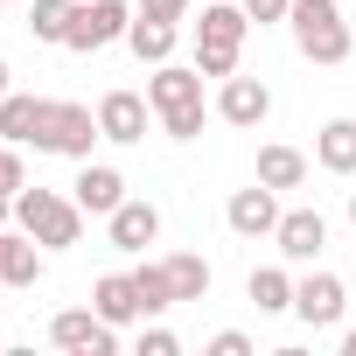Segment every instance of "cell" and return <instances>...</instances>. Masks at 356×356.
<instances>
[{
    "instance_id": "cell-34",
    "label": "cell",
    "mask_w": 356,
    "mask_h": 356,
    "mask_svg": "<svg viewBox=\"0 0 356 356\" xmlns=\"http://www.w3.org/2000/svg\"><path fill=\"white\" fill-rule=\"evenodd\" d=\"M349 224H356V189H349Z\"/></svg>"
},
{
    "instance_id": "cell-24",
    "label": "cell",
    "mask_w": 356,
    "mask_h": 356,
    "mask_svg": "<svg viewBox=\"0 0 356 356\" xmlns=\"http://www.w3.org/2000/svg\"><path fill=\"white\" fill-rule=\"evenodd\" d=\"M42 273H49V252H42V245H35L29 231H22V238H15V266H8V286L22 293V286H35Z\"/></svg>"
},
{
    "instance_id": "cell-17",
    "label": "cell",
    "mask_w": 356,
    "mask_h": 356,
    "mask_svg": "<svg viewBox=\"0 0 356 356\" xmlns=\"http://www.w3.org/2000/svg\"><path fill=\"white\" fill-rule=\"evenodd\" d=\"M307 168H314V161H307L300 147L273 140V147H259V175H252V182H266V189H280V196H286V189H300V182H307Z\"/></svg>"
},
{
    "instance_id": "cell-16",
    "label": "cell",
    "mask_w": 356,
    "mask_h": 356,
    "mask_svg": "<svg viewBox=\"0 0 356 356\" xmlns=\"http://www.w3.org/2000/svg\"><path fill=\"white\" fill-rule=\"evenodd\" d=\"M175 42H182V22H161V15H140V8H133L126 49H133L140 63H168V56H175Z\"/></svg>"
},
{
    "instance_id": "cell-19",
    "label": "cell",
    "mask_w": 356,
    "mask_h": 356,
    "mask_svg": "<svg viewBox=\"0 0 356 356\" xmlns=\"http://www.w3.org/2000/svg\"><path fill=\"white\" fill-rule=\"evenodd\" d=\"M245 300H252L259 314H293V273H286V266H252Z\"/></svg>"
},
{
    "instance_id": "cell-15",
    "label": "cell",
    "mask_w": 356,
    "mask_h": 356,
    "mask_svg": "<svg viewBox=\"0 0 356 356\" xmlns=\"http://www.w3.org/2000/svg\"><path fill=\"white\" fill-rule=\"evenodd\" d=\"M91 307L112 321V328H133V321H147V307H140V286H133V273H105L98 286H91Z\"/></svg>"
},
{
    "instance_id": "cell-11",
    "label": "cell",
    "mask_w": 356,
    "mask_h": 356,
    "mask_svg": "<svg viewBox=\"0 0 356 356\" xmlns=\"http://www.w3.org/2000/svg\"><path fill=\"white\" fill-rule=\"evenodd\" d=\"M147 119H154V105H147L140 91H105V98H98V133H105L112 147H140V140H147Z\"/></svg>"
},
{
    "instance_id": "cell-31",
    "label": "cell",
    "mask_w": 356,
    "mask_h": 356,
    "mask_svg": "<svg viewBox=\"0 0 356 356\" xmlns=\"http://www.w3.org/2000/svg\"><path fill=\"white\" fill-rule=\"evenodd\" d=\"M15 91V70H8V56H0V98H8Z\"/></svg>"
},
{
    "instance_id": "cell-32",
    "label": "cell",
    "mask_w": 356,
    "mask_h": 356,
    "mask_svg": "<svg viewBox=\"0 0 356 356\" xmlns=\"http://www.w3.org/2000/svg\"><path fill=\"white\" fill-rule=\"evenodd\" d=\"M8 217H15V196H0V231H8Z\"/></svg>"
},
{
    "instance_id": "cell-6",
    "label": "cell",
    "mask_w": 356,
    "mask_h": 356,
    "mask_svg": "<svg viewBox=\"0 0 356 356\" xmlns=\"http://www.w3.org/2000/svg\"><path fill=\"white\" fill-rule=\"evenodd\" d=\"M126 29H133V0H77L63 49H77V56H98V49L126 42Z\"/></svg>"
},
{
    "instance_id": "cell-22",
    "label": "cell",
    "mask_w": 356,
    "mask_h": 356,
    "mask_svg": "<svg viewBox=\"0 0 356 356\" xmlns=\"http://www.w3.org/2000/svg\"><path fill=\"white\" fill-rule=\"evenodd\" d=\"M133 286H140L147 321H161L168 307H182V300H175V286H168V266H161V259H154V266H133Z\"/></svg>"
},
{
    "instance_id": "cell-9",
    "label": "cell",
    "mask_w": 356,
    "mask_h": 356,
    "mask_svg": "<svg viewBox=\"0 0 356 356\" xmlns=\"http://www.w3.org/2000/svg\"><path fill=\"white\" fill-rule=\"evenodd\" d=\"M273 252H280L286 266H321V252H328V217H321V210H280Z\"/></svg>"
},
{
    "instance_id": "cell-26",
    "label": "cell",
    "mask_w": 356,
    "mask_h": 356,
    "mask_svg": "<svg viewBox=\"0 0 356 356\" xmlns=\"http://www.w3.org/2000/svg\"><path fill=\"white\" fill-rule=\"evenodd\" d=\"M182 349V335L175 328H161V321H140V356H175Z\"/></svg>"
},
{
    "instance_id": "cell-4",
    "label": "cell",
    "mask_w": 356,
    "mask_h": 356,
    "mask_svg": "<svg viewBox=\"0 0 356 356\" xmlns=\"http://www.w3.org/2000/svg\"><path fill=\"white\" fill-rule=\"evenodd\" d=\"M259 22L245 15V0H210L203 8V22H196V70L203 77H231L238 70V56H245V35H252Z\"/></svg>"
},
{
    "instance_id": "cell-28",
    "label": "cell",
    "mask_w": 356,
    "mask_h": 356,
    "mask_svg": "<svg viewBox=\"0 0 356 356\" xmlns=\"http://www.w3.org/2000/svg\"><path fill=\"white\" fill-rule=\"evenodd\" d=\"M286 8H293V0H245V15H252L259 29H280V22H286Z\"/></svg>"
},
{
    "instance_id": "cell-30",
    "label": "cell",
    "mask_w": 356,
    "mask_h": 356,
    "mask_svg": "<svg viewBox=\"0 0 356 356\" xmlns=\"http://www.w3.org/2000/svg\"><path fill=\"white\" fill-rule=\"evenodd\" d=\"M15 238L22 231H0V280H8V266H15Z\"/></svg>"
},
{
    "instance_id": "cell-10",
    "label": "cell",
    "mask_w": 356,
    "mask_h": 356,
    "mask_svg": "<svg viewBox=\"0 0 356 356\" xmlns=\"http://www.w3.org/2000/svg\"><path fill=\"white\" fill-rule=\"evenodd\" d=\"M217 119H224V126H266V119H273V84L231 70V77L217 84Z\"/></svg>"
},
{
    "instance_id": "cell-3",
    "label": "cell",
    "mask_w": 356,
    "mask_h": 356,
    "mask_svg": "<svg viewBox=\"0 0 356 356\" xmlns=\"http://www.w3.org/2000/svg\"><path fill=\"white\" fill-rule=\"evenodd\" d=\"M286 29H293V49H300L307 63H321V70L349 63V49H356V35H349V22H342V0H293V8H286Z\"/></svg>"
},
{
    "instance_id": "cell-14",
    "label": "cell",
    "mask_w": 356,
    "mask_h": 356,
    "mask_svg": "<svg viewBox=\"0 0 356 356\" xmlns=\"http://www.w3.org/2000/svg\"><path fill=\"white\" fill-rule=\"evenodd\" d=\"M105 238H112V252H147V245L161 238V210H154L147 196H126V203L105 217Z\"/></svg>"
},
{
    "instance_id": "cell-20",
    "label": "cell",
    "mask_w": 356,
    "mask_h": 356,
    "mask_svg": "<svg viewBox=\"0 0 356 356\" xmlns=\"http://www.w3.org/2000/svg\"><path fill=\"white\" fill-rule=\"evenodd\" d=\"M168 266V286H175V300H210V259H196V252H168L161 259Z\"/></svg>"
},
{
    "instance_id": "cell-5",
    "label": "cell",
    "mask_w": 356,
    "mask_h": 356,
    "mask_svg": "<svg viewBox=\"0 0 356 356\" xmlns=\"http://www.w3.org/2000/svg\"><path fill=\"white\" fill-rule=\"evenodd\" d=\"M98 140H105L98 133V112L91 105H70V98H42L35 133H29V147L35 154H56V161H91Z\"/></svg>"
},
{
    "instance_id": "cell-23",
    "label": "cell",
    "mask_w": 356,
    "mask_h": 356,
    "mask_svg": "<svg viewBox=\"0 0 356 356\" xmlns=\"http://www.w3.org/2000/svg\"><path fill=\"white\" fill-rule=\"evenodd\" d=\"M35 112H42V98H29V91H8V98H0V140L29 147V133H35Z\"/></svg>"
},
{
    "instance_id": "cell-18",
    "label": "cell",
    "mask_w": 356,
    "mask_h": 356,
    "mask_svg": "<svg viewBox=\"0 0 356 356\" xmlns=\"http://www.w3.org/2000/svg\"><path fill=\"white\" fill-rule=\"evenodd\" d=\"M314 168L321 175H356V119H328L314 133Z\"/></svg>"
},
{
    "instance_id": "cell-2",
    "label": "cell",
    "mask_w": 356,
    "mask_h": 356,
    "mask_svg": "<svg viewBox=\"0 0 356 356\" xmlns=\"http://www.w3.org/2000/svg\"><path fill=\"white\" fill-rule=\"evenodd\" d=\"M15 224L42 245V252H70V245H84V210H77V196H63V189H42V182H22L15 189Z\"/></svg>"
},
{
    "instance_id": "cell-7",
    "label": "cell",
    "mask_w": 356,
    "mask_h": 356,
    "mask_svg": "<svg viewBox=\"0 0 356 356\" xmlns=\"http://www.w3.org/2000/svg\"><path fill=\"white\" fill-rule=\"evenodd\" d=\"M49 342L63 356H112L119 349V328L98 307H63V314H49Z\"/></svg>"
},
{
    "instance_id": "cell-25",
    "label": "cell",
    "mask_w": 356,
    "mask_h": 356,
    "mask_svg": "<svg viewBox=\"0 0 356 356\" xmlns=\"http://www.w3.org/2000/svg\"><path fill=\"white\" fill-rule=\"evenodd\" d=\"M22 182H29V168H22V147H15V140H0V196H15Z\"/></svg>"
},
{
    "instance_id": "cell-29",
    "label": "cell",
    "mask_w": 356,
    "mask_h": 356,
    "mask_svg": "<svg viewBox=\"0 0 356 356\" xmlns=\"http://www.w3.org/2000/svg\"><path fill=\"white\" fill-rule=\"evenodd\" d=\"M133 8H140V15H161V22H182L189 0H133Z\"/></svg>"
},
{
    "instance_id": "cell-1",
    "label": "cell",
    "mask_w": 356,
    "mask_h": 356,
    "mask_svg": "<svg viewBox=\"0 0 356 356\" xmlns=\"http://www.w3.org/2000/svg\"><path fill=\"white\" fill-rule=\"evenodd\" d=\"M147 105H154V119H161L168 140H203V70L196 63H175V56L154 63Z\"/></svg>"
},
{
    "instance_id": "cell-27",
    "label": "cell",
    "mask_w": 356,
    "mask_h": 356,
    "mask_svg": "<svg viewBox=\"0 0 356 356\" xmlns=\"http://www.w3.org/2000/svg\"><path fill=\"white\" fill-rule=\"evenodd\" d=\"M203 356H252V335H245V328H217V335L203 342Z\"/></svg>"
},
{
    "instance_id": "cell-13",
    "label": "cell",
    "mask_w": 356,
    "mask_h": 356,
    "mask_svg": "<svg viewBox=\"0 0 356 356\" xmlns=\"http://www.w3.org/2000/svg\"><path fill=\"white\" fill-rule=\"evenodd\" d=\"M224 224H231L238 238H273V224H280V189H266V182L238 189V196L224 203Z\"/></svg>"
},
{
    "instance_id": "cell-21",
    "label": "cell",
    "mask_w": 356,
    "mask_h": 356,
    "mask_svg": "<svg viewBox=\"0 0 356 356\" xmlns=\"http://www.w3.org/2000/svg\"><path fill=\"white\" fill-rule=\"evenodd\" d=\"M70 15H77V0H29V35L63 49V35H70Z\"/></svg>"
},
{
    "instance_id": "cell-35",
    "label": "cell",
    "mask_w": 356,
    "mask_h": 356,
    "mask_svg": "<svg viewBox=\"0 0 356 356\" xmlns=\"http://www.w3.org/2000/svg\"><path fill=\"white\" fill-rule=\"evenodd\" d=\"M0 349H8V335H0Z\"/></svg>"
},
{
    "instance_id": "cell-33",
    "label": "cell",
    "mask_w": 356,
    "mask_h": 356,
    "mask_svg": "<svg viewBox=\"0 0 356 356\" xmlns=\"http://www.w3.org/2000/svg\"><path fill=\"white\" fill-rule=\"evenodd\" d=\"M342 356H356V328H349V335H342Z\"/></svg>"
},
{
    "instance_id": "cell-12",
    "label": "cell",
    "mask_w": 356,
    "mask_h": 356,
    "mask_svg": "<svg viewBox=\"0 0 356 356\" xmlns=\"http://www.w3.org/2000/svg\"><path fill=\"white\" fill-rule=\"evenodd\" d=\"M70 196H77V210H84V217H112V210L126 203V175H119L112 161H77Z\"/></svg>"
},
{
    "instance_id": "cell-8",
    "label": "cell",
    "mask_w": 356,
    "mask_h": 356,
    "mask_svg": "<svg viewBox=\"0 0 356 356\" xmlns=\"http://www.w3.org/2000/svg\"><path fill=\"white\" fill-rule=\"evenodd\" d=\"M293 314H300L307 328H335V321L349 314V286H342L328 266H307V273L293 280Z\"/></svg>"
}]
</instances>
